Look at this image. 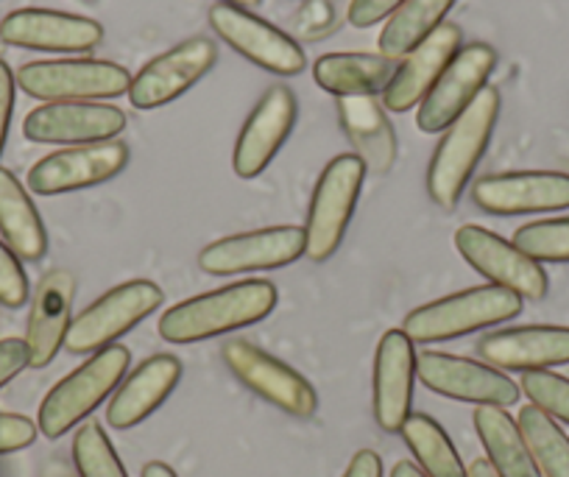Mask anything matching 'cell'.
I'll use <instances>...</instances> for the list:
<instances>
[{"label": "cell", "instance_id": "cell-19", "mask_svg": "<svg viewBox=\"0 0 569 477\" xmlns=\"http://www.w3.org/2000/svg\"><path fill=\"white\" fill-rule=\"evenodd\" d=\"M0 40L29 51L81 53L101 46L103 26L98 20L53 9H18L0 20Z\"/></svg>", "mask_w": 569, "mask_h": 477}, {"label": "cell", "instance_id": "cell-14", "mask_svg": "<svg viewBox=\"0 0 569 477\" xmlns=\"http://www.w3.org/2000/svg\"><path fill=\"white\" fill-rule=\"evenodd\" d=\"M497 68V51L486 42H472L463 46L461 51L452 57L441 79L436 81L433 90L427 92L425 101L419 103L416 112V126L425 135H439L445 131L452 120L461 118L467 112L469 103L478 98L483 90L489 76Z\"/></svg>", "mask_w": 569, "mask_h": 477}, {"label": "cell", "instance_id": "cell-26", "mask_svg": "<svg viewBox=\"0 0 569 477\" xmlns=\"http://www.w3.org/2000/svg\"><path fill=\"white\" fill-rule=\"evenodd\" d=\"M0 235L20 260L40 262L48 251V232L29 190L9 168H0Z\"/></svg>", "mask_w": 569, "mask_h": 477}, {"label": "cell", "instance_id": "cell-6", "mask_svg": "<svg viewBox=\"0 0 569 477\" xmlns=\"http://www.w3.org/2000/svg\"><path fill=\"white\" fill-rule=\"evenodd\" d=\"M363 179L366 166L355 153H341L321 171L308 210V227H305V238H308L305 255L313 262L330 260L343 244Z\"/></svg>", "mask_w": 569, "mask_h": 477}, {"label": "cell", "instance_id": "cell-37", "mask_svg": "<svg viewBox=\"0 0 569 477\" xmlns=\"http://www.w3.org/2000/svg\"><path fill=\"white\" fill-rule=\"evenodd\" d=\"M402 3L405 0H352L347 18L355 29H371L375 23L391 18Z\"/></svg>", "mask_w": 569, "mask_h": 477}, {"label": "cell", "instance_id": "cell-11", "mask_svg": "<svg viewBox=\"0 0 569 477\" xmlns=\"http://www.w3.org/2000/svg\"><path fill=\"white\" fill-rule=\"evenodd\" d=\"M210 26L232 51L254 62L273 76H299L308 68L302 46L268 20L257 18L249 9L216 3L210 9Z\"/></svg>", "mask_w": 569, "mask_h": 477}, {"label": "cell", "instance_id": "cell-41", "mask_svg": "<svg viewBox=\"0 0 569 477\" xmlns=\"http://www.w3.org/2000/svg\"><path fill=\"white\" fill-rule=\"evenodd\" d=\"M140 477H179V475L171 469V466L162 464V460H151V464L142 466V475Z\"/></svg>", "mask_w": 569, "mask_h": 477}, {"label": "cell", "instance_id": "cell-9", "mask_svg": "<svg viewBox=\"0 0 569 477\" xmlns=\"http://www.w3.org/2000/svg\"><path fill=\"white\" fill-rule=\"evenodd\" d=\"M416 377L425 388L441 394L458 403H472L478 408H511L519 403V386L506 375L480 360L461 358L450 352H427L416 355Z\"/></svg>", "mask_w": 569, "mask_h": 477}, {"label": "cell", "instance_id": "cell-15", "mask_svg": "<svg viewBox=\"0 0 569 477\" xmlns=\"http://www.w3.org/2000/svg\"><path fill=\"white\" fill-rule=\"evenodd\" d=\"M218 62L216 42L207 37H190L171 51L160 53L149 64H142L137 76H131L129 101L134 109H160L177 101L179 96L199 85L212 64Z\"/></svg>", "mask_w": 569, "mask_h": 477}, {"label": "cell", "instance_id": "cell-33", "mask_svg": "<svg viewBox=\"0 0 569 477\" xmlns=\"http://www.w3.org/2000/svg\"><path fill=\"white\" fill-rule=\"evenodd\" d=\"M513 246L536 262H569V218L525 223L513 232Z\"/></svg>", "mask_w": 569, "mask_h": 477}, {"label": "cell", "instance_id": "cell-17", "mask_svg": "<svg viewBox=\"0 0 569 477\" xmlns=\"http://www.w3.org/2000/svg\"><path fill=\"white\" fill-rule=\"evenodd\" d=\"M297 112V96L284 85H273L257 101V107L251 109L243 129H240L232 151V171L240 179H257L271 166V159L277 157L279 148L284 146L288 135L293 131Z\"/></svg>", "mask_w": 569, "mask_h": 477}, {"label": "cell", "instance_id": "cell-22", "mask_svg": "<svg viewBox=\"0 0 569 477\" xmlns=\"http://www.w3.org/2000/svg\"><path fill=\"white\" fill-rule=\"evenodd\" d=\"M73 299H76V277L68 268H53L40 279L31 299L29 344L31 369H46L53 364L59 349L64 347L70 325H73Z\"/></svg>", "mask_w": 569, "mask_h": 477}, {"label": "cell", "instance_id": "cell-12", "mask_svg": "<svg viewBox=\"0 0 569 477\" xmlns=\"http://www.w3.org/2000/svg\"><path fill=\"white\" fill-rule=\"evenodd\" d=\"M129 166L123 140L70 146L42 157L29 171V190L37 196H62L109 182Z\"/></svg>", "mask_w": 569, "mask_h": 477}, {"label": "cell", "instance_id": "cell-18", "mask_svg": "<svg viewBox=\"0 0 569 477\" xmlns=\"http://www.w3.org/2000/svg\"><path fill=\"white\" fill-rule=\"evenodd\" d=\"M472 201L491 216H525L569 207V173L513 171L491 173L475 182Z\"/></svg>", "mask_w": 569, "mask_h": 477}, {"label": "cell", "instance_id": "cell-10", "mask_svg": "<svg viewBox=\"0 0 569 477\" xmlns=\"http://www.w3.org/2000/svg\"><path fill=\"white\" fill-rule=\"evenodd\" d=\"M305 227H268L212 240L199 251V268L212 277L246 271H273L305 257Z\"/></svg>", "mask_w": 569, "mask_h": 477}, {"label": "cell", "instance_id": "cell-1", "mask_svg": "<svg viewBox=\"0 0 569 477\" xmlns=\"http://www.w3.org/2000/svg\"><path fill=\"white\" fill-rule=\"evenodd\" d=\"M277 301L279 294L271 282L243 279V282L179 301L171 310L162 312L157 330L168 344L207 341V338L227 336V332L257 325L271 316Z\"/></svg>", "mask_w": 569, "mask_h": 477}, {"label": "cell", "instance_id": "cell-44", "mask_svg": "<svg viewBox=\"0 0 569 477\" xmlns=\"http://www.w3.org/2000/svg\"><path fill=\"white\" fill-rule=\"evenodd\" d=\"M42 477H79V475H73L62 460H51V464L46 466V471H42Z\"/></svg>", "mask_w": 569, "mask_h": 477}, {"label": "cell", "instance_id": "cell-45", "mask_svg": "<svg viewBox=\"0 0 569 477\" xmlns=\"http://www.w3.org/2000/svg\"><path fill=\"white\" fill-rule=\"evenodd\" d=\"M221 3H227V7H238V9H254L260 7L262 0H221Z\"/></svg>", "mask_w": 569, "mask_h": 477}, {"label": "cell", "instance_id": "cell-5", "mask_svg": "<svg viewBox=\"0 0 569 477\" xmlns=\"http://www.w3.org/2000/svg\"><path fill=\"white\" fill-rule=\"evenodd\" d=\"M162 301H166V294L151 279H131V282L118 285L73 318L64 349L70 355L101 352L112 347L120 336L134 330L142 318L160 310Z\"/></svg>", "mask_w": 569, "mask_h": 477}, {"label": "cell", "instance_id": "cell-23", "mask_svg": "<svg viewBox=\"0 0 569 477\" xmlns=\"http://www.w3.org/2000/svg\"><path fill=\"white\" fill-rule=\"evenodd\" d=\"M483 364L500 371H545L569 364V327H513L478 341Z\"/></svg>", "mask_w": 569, "mask_h": 477}, {"label": "cell", "instance_id": "cell-35", "mask_svg": "<svg viewBox=\"0 0 569 477\" xmlns=\"http://www.w3.org/2000/svg\"><path fill=\"white\" fill-rule=\"evenodd\" d=\"M29 277L23 271V262L7 246V240H0V305L3 307H23L29 301Z\"/></svg>", "mask_w": 569, "mask_h": 477}, {"label": "cell", "instance_id": "cell-21", "mask_svg": "<svg viewBox=\"0 0 569 477\" xmlns=\"http://www.w3.org/2000/svg\"><path fill=\"white\" fill-rule=\"evenodd\" d=\"M416 382L413 341L402 330H388L377 344L371 405L380 430L399 433L410 416Z\"/></svg>", "mask_w": 569, "mask_h": 477}, {"label": "cell", "instance_id": "cell-24", "mask_svg": "<svg viewBox=\"0 0 569 477\" xmlns=\"http://www.w3.org/2000/svg\"><path fill=\"white\" fill-rule=\"evenodd\" d=\"M182 380V364L173 355H154L142 360L129 377H123L107 408V425L114 430H129L149 419L173 394Z\"/></svg>", "mask_w": 569, "mask_h": 477}, {"label": "cell", "instance_id": "cell-8", "mask_svg": "<svg viewBox=\"0 0 569 477\" xmlns=\"http://www.w3.org/2000/svg\"><path fill=\"white\" fill-rule=\"evenodd\" d=\"M221 358L249 391L271 403L273 408L297 416V419H310L319 410L316 388L299 371L268 355L257 344L246 341V338H229L221 349Z\"/></svg>", "mask_w": 569, "mask_h": 477}, {"label": "cell", "instance_id": "cell-7", "mask_svg": "<svg viewBox=\"0 0 569 477\" xmlns=\"http://www.w3.org/2000/svg\"><path fill=\"white\" fill-rule=\"evenodd\" d=\"M26 96L46 103L101 101L129 92L131 76L107 59H48L29 62L14 76Z\"/></svg>", "mask_w": 569, "mask_h": 477}, {"label": "cell", "instance_id": "cell-29", "mask_svg": "<svg viewBox=\"0 0 569 477\" xmlns=\"http://www.w3.org/2000/svg\"><path fill=\"white\" fill-rule=\"evenodd\" d=\"M456 7V0H405L402 7L388 18L386 29L380 31V53L386 59H402L413 51L419 42L433 34L445 23L447 12Z\"/></svg>", "mask_w": 569, "mask_h": 477}, {"label": "cell", "instance_id": "cell-3", "mask_svg": "<svg viewBox=\"0 0 569 477\" xmlns=\"http://www.w3.org/2000/svg\"><path fill=\"white\" fill-rule=\"evenodd\" d=\"M522 296L497 285H478V288L458 290V294L436 299L408 312L402 332L413 344L452 341L469 332L486 330L508 321L522 312Z\"/></svg>", "mask_w": 569, "mask_h": 477}, {"label": "cell", "instance_id": "cell-4", "mask_svg": "<svg viewBox=\"0 0 569 477\" xmlns=\"http://www.w3.org/2000/svg\"><path fill=\"white\" fill-rule=\"evenodd\" d=\"M131 352L120 344L101 349L87 358L79 369L70 371L46 394L37 416V427L46 438H62L76 425L87 421V416L123 382L129 371Z\"/></svg>", "mask_w": 569, "mask_h": 477}, {"label": "cell", "instance_id": "cell-40", "mask_svg": "<svg viewBox=\"0 0 569 477\" xmlns=\"http://www.w3.org/2000/svg\"><path fill=\"white\" fill-rule=\"evenodd\" d=\"M343 477H382V458L375 449H360V453L349 460Z\"/></svg>", "mask_w": 569, "mask_h": 477}, {"label": "cell", "instance_id": "cell-30", "mask_svg": "<svg viewBox=\"0 0 569 477\" xmlns=\"http://www.w3.org/2000/svg\"><path fill=\"white\" fill-rule=\"evenodd\" d=\"M399 433L413 453L416 466L427 477H467V466H463L456 444L450 441L447 430L433 416L410 414Z\"/></svg>", "mask_w": 569, "mask_h": 477}, {"label": "cell", "instance_id": "cell-27", "mask_svg": "<svg viewBox=\"0 0 569 477\" xmlns=\"http://www.w3.org/2000/svg\"><path fill=\"white\" fill-rule=\"evenodd\" d=\"M397 62L382 53H325L316 59L313 79L325 92L343 96H377L388 87Z\"/></svg>", "mask_w": 569, "mask_h": 477}, {"label": "cell", "instance_id": "cell-31", "mask_svg": "<svg viewBox=\"0 0 569 477\" xmlns=\"http://www.w3.org/2000/svg\"><path fill=\"white\" fill-rule=\"evenodd\" d=\"M517 425L539 475L569 477V436L556 425V419L536 405H525Z\"/></svg>", "mask_w": 569, "mask_h": 477}, {"label": "cell", "instance_id": "cell-32", "mask_svg": "<svg viewBox=\"0 0 569 477\" xmlns=\"http://www.w3.org/2000/svg\"><path fill=\"white\" fill-rule=\"evenodd\" d=\"M73 464L79 477H129V471L120 464L112 441L107 438L101 421L87 419L76 430L73 438Z\"/></svg>", "mask_w": 569, "mask_h": 477}, {"label": "cell", "instance_id": "cell-2", "mask_svg": "<svg viewBox=\"0 0 569 477\" xmlns=\"http://www.w3.org/2000/svg\"><path fill=\"white\" fill-rule=\"evenodd\" d=\"M497 118H500V92L486 85L467 112L445 129V137L436 146L427 168V196L441 210H452L461 201L463 188L489 148Z\"/></svg>", "mask_w": 569, "mask_h": 477}, {"label": "cell", "instance_id": "cell-39", "mask_svg": "<svg viewBox=\"0 0 569 477\" xmlns=\"http://www.w3.org/2000/svg\"><path fill=\"white\" fill-rule=\"evenodd\" d=\"M14 87H18V81H14L12 68L0 59V153H3V146H7V137H9V126H12Z\"/></svg>", "mask_w": 569, "mask_h": 477}, {"label": "cell", "instance_id": "cell-20", "mask_svg": "<svg viewBox=\"0 0 569 477\" xmlns=\"http://www.w3.org/2000/svg\"><path fill=\"white\" fill-rule=\"evenodd\" d=\"M463 48V31L456 23H441L433 34L413 48L408 57H402V64H397L391 81L382 90V107L388 112H408L416 103L427 98L433 90L436 81L447 70L458 51Z\"/></svg>", "mask_w": 569, "mask_h": 477}, {"label": "cell", "instance_id": "cell-25", "mask_svg": "<svg viewBox=\"0 0 569 477\" xmlns=\"http://www.w3.org/2000/svg\"><path fill=\"white\" fill-rule=\"evenodd\" d=\"M338 120L366 173H388L397 162V131L377 96L338 98Z\"/></svg>", "mask_w": 569, "mask_h": 477}, {"label": "cell", "instance_id": "cell-36", "mask_svg": "<svg viewBox=\"0 0 569 477\" xmlns=\"http://www.w3.org/2000/svg\"><path fill=\"white\" fill-rule=\"evenodd\" d=\"M37 421L23 414H3L0 410V455L20 453L37 441Z\"/></svg>", "mask_w": 569, "mask_h": 477}, {"label": "cell", "instance_id": "cell-28", "mask_svg": "<svg viewBox=\"0 0 569 477\" xmlns=\"http://www.w3.org/2000/svg\"><path fill=\"white\" fill-rule=\"evenodd\" d=\"M475 430H478L480 444H483L497 477H541L530 458L528 444L519 433V425L506 414V408L483 405L475 410Z\"/></svg>", "mask_w": 569, "mask_h": 477}, {"label": "cell", "instance_id": "cell-13", "mask_svg": "<svg viewBox=\"0 0 569 477\" xmlns=\"http://www.w3.org/2000/svg\"><path fill=\"white\" fill-rule=\"evenodd\" d=\"M456 249L489 285L513 290L517 296L539 301L547 296V274L536 260H530L513 240L500 238L483 227L467 223L456 232Z\"/></svg>", "mask_w": 569, "mask_h": 477}, {"label": "cell", "instance_id": "cell-38", "mask_svg": "<svg viewBox=\"0 0 569 477\" xmlns=\"http://www.w3.org/2000/svg\"><path fill=\"white\" fill-rule=\"evenodd\" d=\"M31 355L26 338H0V388L9 386L20 371L29 369Z\"/></svg>", "mask_w": 569, "mask_h": 477}, {"label": "cell", "instance_id": "cell-16", "mask_svg": "<svg viewBox=\"0 0 569 477\" xmlns=\"http://www.w3.org/2000/svg\"><path fill=\"white\" fill-rule=\"evenodd\" d=\"M126 129V112L101 101H59L31 109L23 120V135L48 146H90L118 140Z\"/></svg>", "mask_w": 569, "mask_h": 477}, {"label": "cell", "instance_id": "cell-42", "mask_svg": "<svg viewBox=\"0 0 569 477\" xmlns=\"http://www.w3.org/2000/svg\"><path fill=\"white\" fill-rule=\"evenodd\" d=\"M391 477H427L413 460H397V466L391 469Z\"/></svg>", "mask_w": 569, "mask_h": 477}, {"label": "cell", "instance_id": "cell-43", "mask_svg": "<svg viewBox=\"0 0 569 477\" xmlns=\"http://www.w3.org/2000/svg\"><path fill=\"white\" fill-rule=\"evenodd\" d=\"M467 477H497V471L491 469L489 460L480 458V460H475L472 466H469V469H467Z\"/></svg>", "mask_w": 569, "mask_h": 477}, {"label": "cell", "instance_id": "cell-34", "mask_svg": "<svg viewBox=\"0 0 569 477\" xmlns=\"http://www.w3.org/2000/svg\"><path fill=\"white\" fill-rule=\"evenodd\" d=\"M522 391L539 410H545L550 419L569 425V377L556 371H525Z\"/></svg>", "mask_w": 569, "mask_h": 477}]
</instances>
